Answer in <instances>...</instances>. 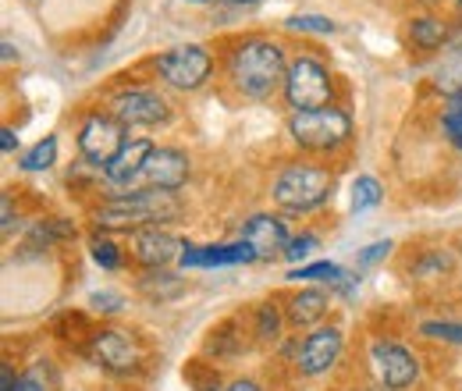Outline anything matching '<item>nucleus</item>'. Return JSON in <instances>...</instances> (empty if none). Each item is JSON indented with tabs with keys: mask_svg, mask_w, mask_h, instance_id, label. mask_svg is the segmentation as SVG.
Wrapping results in <instances>:
<instances>
[{
	"mask_svg": "<svg viewBox=\"0 0 462 391\" xmlns=\"http://www.w3.org/2000/svg\"><path fill=\"white\" fill-rule=\"evenodd\" d=\"M146 68L153 71L157 86L192 97L217 79V54L203 43H181V47L153 54L146 61Z\"/></svg>",
	"mask_w": 462,
	"mask_h": 391,
	"instance_id": "obj_7",
	"label": "nucleus"
},
{
	"mask_svg": "<svg viewBox=\"0 0 462 391\" xmlns=\"http://www.w3.org/2000/svg\"><path fill=\"white\" fill-rule=\"evenodd\" d=\"M366 363H370L374 385L381 391H412L423 377V359L395 338H370Z\"/></svg>",
	"mask_w": 462,
	"mask_h": 391,
	"instance_id": "obj_9",
	"label": "nucleus"
},
{
	"mask_svg": "<svg viewBox=\"0 0 462 391\" xmlns=\"http://www.w3.org/2000/svg\"><path fill=\"white\" fill-rule=\"evenodd\" d=\"M459 391H462V388H459Z\"/></svg>",
	"mask_w": 462,
	"mask_h": 391,
	"instance_id": "obj_47",
	"label": "nucleus"
},
{
	"mask_svg": "<svg viewBox=\"0 0 462 391\" xmlns=\"http://www.w3.org/2000/svg\"><path fill=\"white\" fill-rule=\"evenodd\" d=\"M289 51L282 40L267 33H245L231 36L217 57L221 86L242 104H267L282 97L285 75H289Z\"/></svg>",
	"mask_w": 462,
	"mask_h": 391,
	"instance_id": "obj_1",
	"label": "nucleus"
},
{
	"mask_svg": "<svg viewBox=\"0 0 462 391\" xmlns=\"http://www.w3.org/2000/svg\"><path fill=\"white\" fill-rule=\"evenodd\" d=\"M448 33H452V18L441 14V11H416L409 14L405 22V43L409 51L423 57H438L448 43Z\"/></svg>",
	"mask_w": 462,
	"mask_h": 391,
	"instance_id": "obj_19",
	"label": "nucleus"
},
{
	"mask_svg": "<svg viewBox=\"0 0 462 391\" xmlns=\"http://www.w3.org/2000/svg\"><path fill=\"white\" fill-rule=\"evenodd\" d=\"M0 150H4V157L18 154V132H14L11 125H4V128H0Z\"/></svg>",
	"mask_w": 462,
	"mask_h": 391,
	"instance_id": "obj_39",
	"label": "nucleus"
},
{
	"mask_svg": "<svg viewBox=\"0 0 462 391\" xmlns=\"http://www.w3.org/2000/svg\"><path fill=\"white\" fill-rule=\"evenodd\" d=\"M441 135L452 150L462 154V100H445L441 107Z\"/></svg>",
	"mask_w": 462,
	"mask_h": 391,
	"instance_id": "obj_32",
	"label": "nucleus"
},
{
	"mask_svg": "<svg viewBox=\"0 0 462 391\" xmlns=\"http://www.w3.org/2000/svg\"><path fill=\"white\" fill-rule=\"evenodd\" d=\"M238 238L256 253V260H278V256H285V249H289L291 231H289V221H285L282 214L263 210V214H249V218L242 221Z\"/></svg>",
	"mask_w": 462,
	"mask_h": 391,
	"instance_id": "obj_16",
	"label": "nucleus"
},
{
	"mask_svg": "<svg viewBox=\"0 0 462 391\" xmlns=\"http://www.w3.org/2000/svg\"><path fill=\"white\" fill-rule=\"evenodd\" d=\"M58 164V135H43L32 150H25L22 154V161H18V168L29 171V174H43V171H51Z\"/></svg>",
	"mask_w": 462,
	"mask_h": 391,
	"instance_id": "obj_28",
	"label": "nucleus"
},
{
	"mask_svg": "<svg viewBox=\"0 0 462 391\" xmlns=\"http://www.w3.org/2000/svg\"><path fill=\"white\" fill-rule=\"evenodd\" d=\"M192 182V154L181 146H157L153 157L146 161L143 185L164 189V192H181Z\"/></svg>",
	"mask_w": 462,
	"mask_h": 391,
	"instance_id": "obj_18",
	"label": "nucleus"
},
{
	"mask_svg": "<svg viewBox=\"0 0 462 391\" xmlns=\"http://www.w3.org/2000/svg\"><path fill=\"white\" fill-rule=\"evenodd\" d=\"M135 292H143L150 303L164 306V303H174L185 292V278L174 275L171 267H164V271H139L135 275Z\"/></svg>",
	"mask_w": 462,
	"mask_h": 391,
	"instance_id": "obj_22",
	"label": "nucleus"
},
{
	"mask_svg": "<svg viewBox=\"0 0 462 391\" xmlns=\"http://www.w3.org/2000/svg\"><path fill=\"white\" fill-rule=\"evenodd\" d=\"M225 391H267V385L260 381V377H249V374H242V377H231Z\"/></svg>",
	"mask_w": 462,
	"mask_h": 391,
	"instance_id": "obj_37",
	"label": "nucleus"
},
{
	"mask_svg": "<svg viewBox=\"0 0 462 391\" xmlns=\"http://www.w3.org/2000/svg\"><path fill=\"white\" fill-rule=\"evenodd\" d=\"M185 218L181 192H164V189H125V192H107L89 203V224L93 231L104 235H132L150 224H174Z\"/></svg>",
	"mask_w": 462,
	"mask_h": 391,
	"instance_id": "obj_2",
	"label": "nucleus"
},
{
	"mask_svg": "<svg viewBox=\"0 0 462 391\" xmlns=\"http://www.w3.org/2000/svg\"><path fill=\"white\" fill-rule=\"evenodd\" d=\"M181 377H185V385H189L192 391H225V381H221L217 363H210L207 356L189 359L185 370H181Z\"/></svg>",
	"mask_w": 462,
	"mask_h": 391,
	"instance_id": "obj_27",
	"label": "nucleus"
},
{
	"mask_svg": "<svg viewBox=\"0 0 462 391\" xmlns=\"http://www.w3.org/2000/svg\"><path fill=\"white\" fill-rule=\"evenodd\" d=\"M342 352H346V331L338 324H320V328H313V331L299 338L291 370L302 381H317V377H324L338 367Z\"/></svg>",
	"mask_w": 462,
	"mask_h": 391,
	"instance_id": "obj_11",
	"label": "nucleus"
},
{
	"mask_svg": "<svg viewBox=\"0 0 462 391\" xmlns=\"http://www.w3.org/2000/svg\"><path fill=\"white\" fill-rule=\"evenodd\" d=\"M18 228H22V214H18V207H14V196L4 192V196H0V235L11 238Z\"/></svg>",
	"mask_w": 462,
	"mask_h": 391,
	"instance_id": "obj_36",
	"label": "nucleus"
},
{
	"mask_svg": "<svg viewBox=\"0 0 462 391\" xmlns=\"http://www.w3.org/2000/svg\"><path fill=\"white\" fill-rule=\"evenodd\" d=\"M11 61H18V51H14L11 40H4V64H11Z\"/></svg>",
	"mask_w": 462,
	"mask_h": 391,
	"instance_id": "obj_41",
	"label": "nucleus"
},
{
	"mask_svg": "<svg viewBox=\"0 0 462 391\" xmlns=\"http://www.w3.org/2000/svg\"><path fill=\"white\" fill-rule=\"evenodd\" d=\"M189 4H207V0H189Z\"/></svg>",
	"mask_w": 462,
	"mask_h": 391,
	"instance_id": "obj_45",
	"label": "nucleus"
},
{
	"mask_svg": "<svg viewBox=\"0 0 462 391\" xmlns=\"http://www.w3.org/2000/svg\"><path fill=\"white\" fill-rule=\"evenodd\" d=\"M14 385H18V374H14L11 363H4L0 367V391H14Z\"/></svg>",
	"mask_w": 462,
	"mask_h": 391,
	"instance_id": "obj_40",
	"label": "nucleus"
},
{
	"mask_svg": "<svg viewBox=\"0 0 462 391\" xmlns=\"http://www.w3.org/2000/svg\"><path fill=\"white\" fill-rule=\"evenodd\" d=\"M317 249H320V235H317V231H299V235H291L289 249H285L282 260H289L291 267H299V264H306Z\"/></svg>",
	"mask_w": 462,
	"mask_h": 391,
	"instance_id": "obj_33",
	"label": "nucleus"
},
{
	"mask_svg": "<svg viewBox=\"0 0 462 391\" xmlns=\"http://www.w3.org/2000/svg\"><path fill=\"white\" fill-rule=\"evenodd\" d=\"M157 143L150 135H128V143L121 146L115 161L104 168V178H107V192H125V189H139L143 185V171H146V161L153 157Z\"/></svg>",
	"mask_w": 462,
	"mask_h": 391,
	"instance_id": "obj_17",
	"label": "nucleus"
},
{
	"mask_svg": "<svg viewBox=\"0 0 462 391\" xmlns=\"http://www.w3.org/2000/svg\"><path fill=\"white\" fill-rule=\"evenodd\" d=\"M75 235H79V228H75L71 218H58V214L40 218V221L29 224L25 238H22V253H25V256L47 253V249H54V246H60V242H71Z\"/></svg>",
	"mask_w": 462,
	"mask_h": 391,
	"instance_id": "obj_21",
	"label": "nucleus"
},
{
	"mask_svg": "<svg viewBox=\"0 0 462 391\" xmlns=\"http://www.w3.org/2000/svg\"><path fill=\"white\" fill-rule=\"evenodd\" d=\"M282 100H285L289 114L331 107V104H338V79H335V71L328 68L324 57H317L313 51H299L289 61Z\"/></svg>",
	"mask_w": 462,
	"mask_h": 391,
	"instance_id": "obj_6",
	"label": "nucleus"
},
{
	"mask_svg": "<svg viewBox=\"0 0 462 391\" xmlns=\"http://www.w3.org/2000/svg\"><path fill=\"white\" fill-rule=\"evenodd\" d=\"M100 107H107L128 132L132 128H146V132L150 128H164L174 117L168 93L157 82H139V79H125V82L111 86Z\"/></svg>",
	"mask_w": 462,
	"mask_h": 391,
	"instance_id": "obj_8",
	"label": "nucleus"
},
{
	"mask_svg": "<svg viewBox=\"0 0 462 391\" xmlns=\"http://www.w3.org/2000/svg\"><path fill=\"white\" fill-rule=\"evenodd\" d=\"M228 4H256V0H228Z\"/></svg>",
	"mask_w": 462,
	"mask_h": 391,
	"instance_id": "obj_44",
	"label": "nucleus"
},
{
	"mask_svg": "<svg viewBox=\"0 0 462 391\" xmlns=\"http://www.w3.org/2000/svg\"><path fill=\"white\" fill-rule=\"evenodd\" d=\"M381 203H384V182L374 174H356L348 185V210L363 214V210H374Z\"/></svg>",
	"mask_w": 462,
	"mask_h": 391,
	"instance_id": "obj_25",
	"label": "nucleus"
},
{
	"mask_svg": "<svg viewBox=\"0 0 462 391\" xmlns=\"http://www.w3.org/2000/svg\"><path fill=\"white\" fill-rule=\"evenodd\" d=\"M267 196L282 214H313L335 196V168L317 164L313 157H295L274 171Z\"/></svg>",
	"mask_w": 462,
	"mask_h": 391,
	"instance_id": "obj_4",
	"label": "nucleus"
},
{
	"mask_svg": "<svg viewBox=\"0 0 462 391\" xmlns=\"http://www.w3.org/2000/svg\"><path fill=\"white\" fill-rule=\"evenodd\" d=\"M441 54H462V18H452V33H448V43Z\"/></svg>",
	"mask_w": 462,
	"mask_h": 391,
	"instance_id": "obj_38",
	"label": "nucleus"
},
{
	"mask_svg": "<svg viewBox=\"0 0 462 391\" xmlns=\"http://www.w3.org/2000/svg\"><path fill=\"white\" fill-rule=\"evenodd\" d=\"M181 249H185V238H178L164 224H150V228H139V231L125 235L128 264L139 267V271H164V267H171V264H178Z\"/></svg>",
	"mask_w": 462,
	"mask_h": 391,
	"instance_id": "obj_13",
	"label": "nucleus"
},
{
	"mask_svg": "<svg viewBox=\"0 0 462 391\" xmlns=\"http://www.w3.org/2000/svg\"><path fill=\"white\" fill-rule=\"evenodd\" d=\"M346 275L348 271L342 264H335V260H310V264L291 267L289 275H285V281H291V284H328V288H335Z\"/></svg>",
	"mask_w": 462,
	"mask_h": 391,
	"instance_id": "obj_24",
	"label": "nucleus"
},
{
	"mask_svg": "<svg viewBox=\"0 0 462 391\" xmlns=\"http://www.w3.org/2000/svg\"><path fill=\"white\" fill-rule=\"evenodd\" d=\"M285 135H289L295 154L317 157V161H335V157L348 154V146L356 143V121L342 104H331L320 111L289 114Z\"/></svg>",
	"mask_w": 462,
	"mask_h": 391,
	"instance_id": "obj_3",
	"label": "nucleus"
},
{
	"mask_svg": "<svg viewBox=\"0 0 462 391\" xmlns=\"http://www.w3.org/2000/svg\"><path fill=\"white\" fill-rule=\"evenodd\" d=\"M392 249H395V242H392V238H384V242H370V246H363V249L356 253V267H374V264L388 260V256H392Z\"/></svg>",
	"mask_w": 462,
	"mask_h": 391,
	"instance_id": "obj_35",
	"label": "nucleus"
},
{
	"mask_svg": "<svg viewBox=\"0 0 462 391\" xmlns=\"http://www.w3.org/2000/svg\"><path fill=\"white\" fill-rule=\"evenodd\" d=\"M89 256H93V264L100 267V271H121L125 267V260H128V253H125V246L115 242V235H104V231H93L89 235Z\"/></svg>",
	"mask_w": 462,
	"mask_h": 391,
	"instance_id": "obj_26",
	"label": "nucleus"
},
{
	"mask_svg": "<svg viewBox=\"0 0 462 391\" xmlns=\"http://www.w3.org/2000/svg\"><path fill=\"white\" fill-rule=\"evenodd\" d=\"M58 388V374H51V363L47 359H36L29 370L18 374V385L14 391H54Z\"/></svg>",
	"mask_w": 462,
	"mask_h": 391,
	"instance_id": "obj_30",
	"label": "nucleus"
},
{
	"mask_svg": "<svg viewBox=\"0 0 462 391\" xmlns=\"http://www.w3.org/2000/svg\"><path fill=\"white\" fill-rule=\"evenodd\" d=\"M282 306H285V321L291 331H313L328 324L335 310V292L328 284H299L282 295Z\"/></svg>",
	"mask_w": 462,
	"mask_h": 391,
	"instance_id": "obj_14",
	"label": "nucleus"
},
{
	"mask_svg": "<svg viewBox=\"0 0 462 391\" xmlns=\"http://www.w3.org/2000/svg\"><path fill=\"white\" fill-rule=\"evenodd\" d=\"M285 29L289 33H313V36H335L338 33V22L335 18H328V14H295L285 22Z\"/></svg>",
	"mask_w": 462,
	"mask_h": 391,
	"instance_id": "obj_31",
	"label": "nucleus"
},
{
	"mask_svg": "<svg viewBox=\"0 0 462 391\" xmlns=\"http://www.w3.org/2000/svg\"><path fill=\"white\" fill-rule=\"evenodd\" d=\"M249 331L256 349H278L285 341L289 331V321H285V306H282V295H271V299H260L253 303L249 310Z\"/></svg>",
	"mask_w": 462,
	"mask_h": 391,
	"instance_id": "obj_20",
	"label": "nucleus"
},
{
	"mask_svg": "<svg viewBox=\"0 0 462 391\" xmlns=\"http://www.w3.org/2000/svg\"><path fill=\"white\" fill-rule=\"evenodd\" d=\"M82 356L107 377L115 381H139L150 370V345L139 331L117 328V324H100L86 341Z\"/></svg>",
	"mask_w": 462,
	"mask_h": 391,
	"instance_id": "obj_5",
	"label": "nucleus"
},
{
	"mask_svg": "<svg viewBox=\"0 0 462 391\" xmlns=\"http://www.w3.org/2000/svg\"><path fill=\"white\" fill-rule=\"evenodd\" d=\"M452 4V11H456V18H462V0H448Z\"/></svg>",
	"mask_w": 462,
	"mask_h": 391,
	"instance_id": "obj_43",
	"label": "nucleus"
},
{
	"mask_svg": "<svg viewBox=\"0 0 462 391\" xmlns=\"http://www.w3.org/2000/svg\"><path fill=\"white\" fill-rule=\"evenodd\" d=\"M253 349H256V341H253V331H249V313L245 310L228 313L203 338V356L210 363H235Z\"/></svg>",
	"mask_w": 462,
	"mask_h": 391,
	"instance_id": "obj_15",
	"label": "nucleus"
},
{
	"mask_svg": "<svg viewBox=\"0 0 462 391\" xmlns=\"http://www.w3.org/2000/svg\"><path fill=\"white\" fill-rule=\"evenodd\" d=\"M115 391H128V388H115Z\"/></svg>",
	"mask_w": 462,
	"mask_h": 391,
	"instance_id": "obj_46",
	"label": "nucleus"
},
{
	"mask_svg": "<svg viewBox=\"0 0 462 391\" xmlns=\"http://www.w3.org/2000/svg\"><path fill=\"white\" fill-rule=\"evenodd\" d=\"M128 143V128L117 121L107 107H93L82 114L79 128H75V150L82 161H89L93 168H107L121 154V146Z\"/></svg>",
	"mask_w": 462,
	"mask_h": 391,
	"instance_id": "obj_10",
	"label": "nucleus"
},
{
	"mask_svg": "<svg viewBox=\"0 0 462 391\" xmlns=\"http://www.w3.org/2000/svg\"><path fill=\"white\" fill-rule=\"evenodd\" d=\"M430 86L445 100H462V54H441L430 68Z\"/></svg>",
	"mask_w": 462,
	"mask_h": 391,
	"instance_id": "obj_23",
	"label": "nucleus"
},
{
	"mask_svg": "<svg viewBox=\"0 0 462 391\" xmlns=\"http://www.w3.org/2000/svg\"><path fill=\"white\" fill-rule=\"evenodd\" d=\"M125 306H128V299H125L121 292H111V288H104V292H93V295H89V310H93V313H100V317H117Z\"/></svg>",
	"mask_w": 462,
	"mask_h": 391,
	"instance_id": "obj_34",
	"label": "nucleus"
},
{
	"mask_svg": "<svg viewBox=\"0 0 462 391\" xmlns=\"http://www.w3.org/2000/svg\"><path fill=\"white\" fill-rule=\"evenodd\" d=\"M452 249L459 253V260H462V231H459V235H456V242H452Z\"/></svg>",
	"mask_w": 462,
	"mask_h": 391,
	"instance_id": "obj_42",
	"label": "nucleus"
},
{
	"mask_svg": "<svg viewBox=\"0 0 462 391\" xmlns=\"http://www.w3.org/2000/svg\"><path fill=\"white\" fill-rule=\"evenodd\" d=\"M402 278L416 292H441L459 278V253L452 246H420L402 256Z\"/></svg>",
	"mask_w": 462,
	"mask_h": 391,
	"instance_id": "obj_12",
	"label": "nucleus"
},
{
	"mask_svg": "<svg viewBox=\"0 0 462 391\" xmlns=\"http://www.w3.org/2000/svg\"><path fill=\"white\" fill-rule=\"evenodd\" d=\"M416 331H420L423 341H434V345H452V349H459L462 345L459 321H423Z\"/></svg>",
	"mask_w": 462,
	"mask_h": 391,
	"instance_id": "obj_29",
	"label": "nucleus"
}]
</instances>
